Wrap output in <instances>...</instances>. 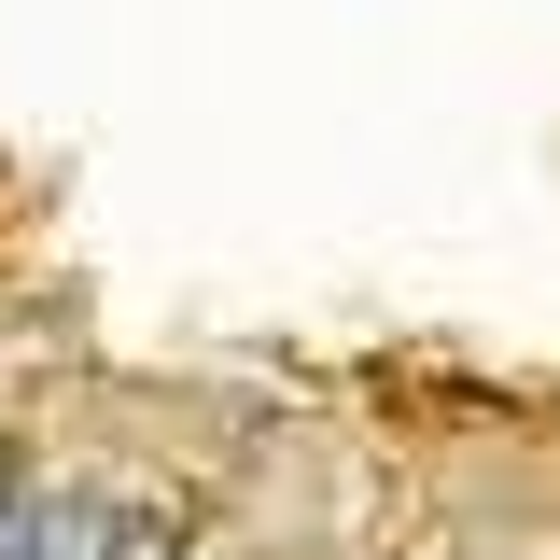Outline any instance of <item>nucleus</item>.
Returning <instances> with one entry per match:
<instances>
[{
	"mask_svg": "<svg viewBox=\"0 0 560 560\" xmlns=\"http://www.w3.org/2000/svg\"><path fill=\"white\" fill-rule=\"evenodd\" d=\"M113 490H28V518H14V547L0 560H113Z\"/></svg>",
	"mask_w": 560,
	"mask_h": 560,
	"instance_id": "obj_1",
	"label": "nucleus"
},
{
	"mask_svg": "<svg viewBox=\"0 0 560 560\" xmlns=\"http://www.w3.org/2000/svg\"><path fill=\"white\" fill-rule=\"evenodd\" d=\"M113 560H197V533L154 518V504H127V518H113Z\"/></svg>",
	"mask_w": 560,
	"mask_h": 560,
	"instance_id": "obj_2",
	"label": "nucleus"
},
{
	"mask_svg": "<svg viewBox=\"0 0 560 560\" xmlns=\"http://www.w3.org/2000/svg\"><path fill=\"white\" fill-rule=\"evenodd\" d=\"M28 490H43V477H28V448L0 434V547H14V518H28Z\"/></svg>",
	"mask_w": 560,
	"mask_h": 560,
	"instance_id": "obj_3",
	"label": "nucleus"
}]
</instances>
